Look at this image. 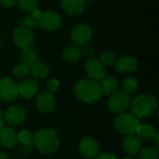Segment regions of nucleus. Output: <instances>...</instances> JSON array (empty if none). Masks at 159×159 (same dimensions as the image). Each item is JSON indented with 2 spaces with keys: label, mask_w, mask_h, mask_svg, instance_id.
I'll use <instances>...</instances> for the list:
<instances>
[{
  "label": "nucleus",
  "mask_w": 159,
  "mask_h": 159,
  "mask_svg": "<svg viewBox=\"0 0 159 159\" xmlns=\"http://www.w3.org/2000/svg\"><path fill=\"white\" fill-rule=\"evenodd\" d=\"M82 51L77 47H68L62 52V59L69 63L76 62L80 60Z\"/></svg>",
  "instance_id": "21"
},
{
  "label": "nucleus",
  "mask_w": 159,
  "mask_h": 159,
  "mask_svg": "<svg viewBox=\"0 0 159 159\" xmlns=\"http://www.w3.org/2000/svg\"><path fill=\"white\" fill-rule=\"evenodd\" d=\"M40 14H41V11H39L38 8H37V9H35L34 11H33V15H32V16H33L34 19L38 20V18L40 17Z\"/></svg>",
  "instance_id": "37"
},
{
  "label": "nucleus",
  "mask_w": 159,
  "mask_h": 159,
  "mask_svg": "<svg viewBox=\"0 0 159 159\" xmlns=\"http://www.w3.org/2000/svg\"><path fill=\"white\" fill-rule=\"evenodd\" d=\"M29 71L34 77L39 78V79H45L49 75L48 67L45 63L39 61H35L34 62L30 64Z\"/></svg>",
  "instance_id": "20"
},
{
  "label": "nucleus",
  "mask_w": 159,
  "mask_h": 159,
  "mask_svg": "<svg viewBox=\"0 0 159 159\" xmlns=\"http://www.w3.org/2000/svg\"><path fill=\"white\" fill-rule=\"evenodd\" d=\"M30 71H29V66L24 64V63H20L17 64L13 70H12V74L15 77L17 78H24L29 75Z\"/></svg>",
  "instance_id": "27"
},
{
  "label": "nucleus",
  "mask_w": 159,
  "mask_h": 159,
  "mask_svg": "<svg viewBox=\"0 0 159 159\" xmlns=\"http://www.w3.org/2000/svg\"><path fill=\"white\" fill-rule=\"evenodd\" d=\"M75 97L86 103H92L100 100L102 96L100 81L95 79H82L75 84Z\"/></svg>",
  "instance_id": "2"
},
{
  "label": "nucleus",
  "mask_w": 159,
  "mask_h": 159,
  "mask_svg": "<svg viewBox=\"0 0 159 159\" xmlns=\"http://www.w3.org/2000/svg\"><path fill=\"white\" fill-rule=\"evenodd\" d=\"M115 64H116V69L117 70V72L124 74V75L132 74L138 68L137 59L129 55L119 58L118 60H116Z\"/></svg>",
  "instance_id": "13"
},
{
  "label": "nucleus",
  "mask_w": 159,
  "mask_h": 159,
  "mask_svg": "<svg viewBox=\"0 0 159 159\" xmlns=\"http://www.w3.org/2000/svg\"><path fill=\"white\" fill-rule=\"evenodd\" d=\"M92 36L91 28L85 23L77 24L71 33V38L75 45L78 47H84L88 45Z\"/></svg>",
  "instance_id": "8"
},
{
  "label": "nucleus",
  "mask_w": 159,
  "mask_h": 159,
  "mask_svg": "<svg viewBox=\"0 0 159 159\" xmlns=\"http://www.w3.org/2000/svg\"><path fill=\"white\" fill-rule=\"evenodd\" d=\"M85 71L91 79L95 80H101L105 75L104 65L96 59L89 60L85 63Z\"/></svg>",
  "instance_id": "14"
},
{
  "label": "nucleus",
  "mask_w": 159,
  "mask_h": 159,
  "mask_svg": "<svg viewBox=\"0 0 159 159\" xmlns=\"http://www.w3.org/2000/svg\"><path fill=\"white\" fill-rule=\"evenodd\" d=\"M140 125V119L133 114L121 113L114 121L115 129L122 135H129L136 133Z\"/></svg>",
  "instance_id": "4"
},
{
  "label": "nucleus",
  "mask_w": 159,
  "mask_h": 159,
  "mask_svg": "<svg viewBox=\"0 0 159 159\" xmlns=\"http://www.w3.org/2000/svg\"><path fill=\"white\" fill-rule=\"evenodd\" d=\"M95 159H117L116 157L111 153H103L101 155H98Z\"/></svg>",
  "instance_id": "34"
},
{
  "label": "nucleus",
  "mask_w": 159,
  "mask_h": 159,
  "mask_svg": "<svg viewBox=\"0 0 159 159\" xmlns=\"http://www.w3.org/2000/svg\"><path fill=\"white\" fill-rule=\"evenodd\" d=\"M78 148L81 155L86 158H93L97 157L100 152V145L98 142L89 136H86L80 140Z\"/></svg>",
  "instance_id": "11"
},
{
  "label": "nucleus",
  "mask_w": 159,
  "mask_h": 159,
  "mask_svg": "<svg viewBox=\"0 0 159 159\" xmlns=\"http://www.w3.org/2000/svg\"><path fill=\"white\" fill-rule=\"evenodd\" d=\"M82 53L87 56V57H92L94 55V48L90 46V45H86L84 46V48H83V51Z\"/></svg>",
  "instance_id": "32"
},
{
  "label": "nucleus",
  "mask_w": 159,
  "mask_h": 159,
  "mask_svg": "<svg viewBox=\"0 0 159 159\" xmlns=\"http://www.w3.org/2000/svg\"><path fill=\"white\" fill-rule=\"evenodd\" d=\"M130 104L129 95L124 91L112 94L107 102V107L114 114H121L125 112Z\"/></svg>",
  "instance_id": "6"
},
{
  "label": "nucleus",
  "mask_w": 159,
  "mask_h": 159,
  "mask_svg": "<svg viewBox=\"0 0 159 159\" xmlns=\"http://www.w3.org/2000/svg\"><path fill=\"white\" fill-rule=\"evenodd\" d=\"M138 89V82L135 78L129 77L126 78L123 82V91L128 95L133 94L136 92Z\"/></svg>",
  "instance_id": "25"
},
{
  "label": "nucleus",
  "mask_w": 159,
  "mask_h": 159,
  "mask_svg": "<svg viewBox=\"0 0 159 159\" xmlns=\"http://www.w3.org/2000/svg\"><path fill=\"white\" fill-rule=\"evenodd\" d=\"M0 3L5 7H12L17 4V0H0Z\"/></svg>",
  "instance_id": "33"
},
{
  "label": "nucleus",
  "mask_w": 159,
  "mask_h": 159,
  "mask_svg": "<svg viewBox=\"0 0 159 159\" xmlns=\"http://www.w3.org/2000/svg\"><path fill=\"white\" fill-rule=\"evenodd\" d=\"M142 145L143 141L136 133L127 135L123 141V150L128 155H136L140 152Z\"/></svg>",
  "instance_id": "16"
},
{
  "label": "nucleus",
  "mask_w": 159,
  "mask_h": 159,
  "mask_svg": "<svg viewBox=\"0 0 159 159\" xmlns=\"http://www.w3.org/2000/svg\"><path fill=\"white\" fill-rule=\"evenodd\" d=\"M19 95H20L24 99H31L33 98L39 89L38 83L34 79H27L21 82L19 86Z\"/></svg>",
  "instance_id": "18"
},
{
  "label": "nucleus",
  "mask_w": 159,
  "mask_h": 159,
  "mask_svg": "<svg viewBox=\"0 0 159 159\" xmlns=\"http://www.w3.org/2000/svg\"><path fill=\"white\" fill-rule=\"evenodd\" d=\"M138 159H159L158 151L155 147H146L141 151Z\"/></svg>",
  "instance_id": "26"
},
{
  "label": "nucleus",
  "mask_w": 159,
  "mask_h": 159,
  "mask_svg": "<svg viewBox=\"0 0 159 159\" xmlns=\"http://www.w3.org/2000/svg\"><path fill=\"white\" fill-rule=\"evenodd\" d=\"M35 148L44 155H50L56 152L60 145V138L57 131L51 128H44L34 134L33 139Z\"/></svg>",
  "instance_id": "1"
},
{
  "label": "nucleus",
  "mask_w": 159,
  "mask_h": 159,
  "mask_svg": "<svg viewBox=\"0 0 159 159\" xmlns=\"http://www.w3.org/2000/svg\"><path fill=\"white\" fill-rule=\"evenodd\" d=\"M17 132L11 127H3L0 129V144L5 148H13L17 143Z\"/></svg>",
  "instance_id": "15"
},
{
  "label": "nucleus",
  "mask_w": 159,
  "mask_h": 159,
  "mask_svg": "<svg viewBox=\"0 0 159 159\" xmlns=\"http://www.w3.org/2000/svg\"><path fill=\"white\" fill-rule=\"evenodd\" d=\"M46 87H47L48 91L53 93V92H55V91L58 90V89H59V87H60V82H59L57 79L53 78V79H50L49 81H48Z\"/></svg>",
  "instance_id": "31"
},
{
  "label": "nucleus",
  "mask_w": 159,
  "mask_h": 159,
  "mask_svg": "<svg viewBox=\"0 0 159 159\" xmlns=\"http://www.w3.org/2000/svg\"><path fill=\"white\" fill-rule=\"evenodd\" d=\"M123 159H134L132 157H124Z\"/></svg>",
  "instance_id": "39"
},
{
  "label": "nucleus",
  "mask_w": 159,
  "mask_h": 159,
  "mask_svg": "<svg viewBox=\"0 0 159 159\" xmlns=\"http://www.w3.org/2000/svg\"><path fill=\"white\" fill-rule=\"evenodd\" d=\"M156 129L152 125L149 124H140L138 127V129L136 131V134L139 136V138L142 141H152Z\"/></svg>",
  "instance_id": "22"
},
{
  "label": "nucleus",
  "mask_w": 159,
  "mask_h": 159,
  "mask_svg": "<svg viewBox=\"0 0 159 159\" xmlns=\"http://www.w3.org/2000/svg\"><path fill=\"white\" fill-rule=\"evenodd\" d=\"M5 120H4V111L0 110V129L4 127Z\"/></svg>",
  "instance_id": "36"
},
{
  "label": "nucleus",
  "mask_w": 159,
  "mask_h": 159,
  "mask_svg": "<svg viewBox=\"0 0 159 159\" xmlns=\"http://www.w3.org/2000/svg\"><path fill=\"white\" fill-rule=\"evenodd\" d=\"M0 159H9V157H8V156L6 153L0 151Z\"/></svg>",
  "instance_id": "38"
},
{
  "label": "nucleus",
  "mask_w": 159,
  "mask_h": 159,
  "mask_svg": "<svg viewBox=\"0 0 159 159\" xmlns=\"http://www.w3.org/2000/svg\"><path fill=\"white\" fill-rule=\"evenodd\" d=\"M20 23H21V27H24V28L29 29V30L34 29V28L37 26V24H38L37 20L34 19V18L33 16H31V15H28V16L23 17V18L21 19Z\"/></svg>",
  "instance_id": "30"
},
{
  "label": "nucleus",
  "mask_w": 159,
  "mask_h": 159,
  "mask_svg": "<svg viewBox=\"0 0 159 159\" xmlns=\"http://www.w3.org/2000/svg\"><path fill=\"white\" fill-rule=\"evenodd\" d=\"M19 96L18 85L8 77L0 79V101L10 102L17 99Z\"/></svg>",
  "instance_id": "7"
},
{
  "label": "nucleus",
  "mask_w": 159,
  "mask_h": 159,
  "mask_svg": "<svg viewBox=\"0 0 159 159\" xmlns=\"http://www.w3.org/2000/svg\"><path fill=\"white\" fill-rule=\"evenodd\" d=\"M61 5L65 13L72 16H76L84 11L86 1L85 0H61Z\"/></svg>",
  "instance_id": "17"
},
{
  "label": "nucleus",
  "mask_w": 159,
  "mask_h": 159,
  "mask_svg": "<svg viewBox=\"0 0 159 159\" xmlns=\"http://www.w3.org/2000/svg\"><path fill=\"white\" fill-rule=\"evenodd\" d=\"M26 118V112L23 107L20 105H13L8 107L4 112V120L10 126H19L24 122Z\"/></svg>",
  "instance_id": "10"
},
{
  "label": "nucleus",
  "mask_w": 159,
  "mask_h": 159,
  "mask_svg": "<svg viewBox=\"0 0 159 159\" xmlns=\"http://www.w3.org/2000/svg\"><path fill=\"white\" fill-rule=\"evenodd\" d=\"M130 109L132 114L140 118L150 116L157 108V99L152 94H141L130 102Z\"/></svg>",
  "instance_id": "3"
},
{
  "label": "nucleus",
  "mask_w": 159,
  "mask_h": 159,
  "mask_svg": "<svg viewBox=\"0 0 159 159\" xmlns=\"http://www.w3.org/2000/svg\"><path fill=\"white\" fill-rule=\"evenodd\" d=\"M152 141H154V143H155V146H156L155 148L158 149L159 148V132L158 131H156V133H155V135H154V137H153Z\"/></svg>",
  "instance_id": "35"
},
{
  "label": "nucleus",
  "mask_w": 159,
  "mask_h": 159,
  "mask_svg": "<svg viewBox=\"0 0 159 159\" xmlns=\"http://www.w3.org/2000/svg\"><path fill=\"white\" fill-rule=\"evenodd\" d=\"M102 95H112L116 92L118 89V82L111 75H105L100 80Z\"/></svg>",
  "instance_id": "19"
},
{
  "label": "nucleus",
  "mask_w": 159,
  "mask_h": 159,
  "mask_svg": "<svg viewBox=\"0 0 159 159\" xmlns=\"http://www.w3.org/2000/svg\"><path fill=\"white\" fill-rule=\"evenodd\" d=\"M13 41L20 48H32L34 44V35L33 32L24 27L17 28L13 33Z\"/></svg>",
  "instance_id": "9"
},
{
  "label": "nucleus",
  "mask_w": 159,
  "mask_h": 159,
  "mask_svg": "<svg viewBox=\"0 0 159 159\" xmlns=\"http://www.w3.org/2000/svg\"><path fill=\"white\" fill-rule=\"evenodd\" d=\"M101 62L102 63V65H106V66H112L116 63V57L115 55V53H113L112 51H104L102 55H101V59H100Z\"/></svg>",
  "instance_id": "29"
},
{
  "label": "nucleus",
  "mask_w": 159,
  "mask_h": 159,
  "mask_svg": "<svg viewBox=\"0 0 159 159\" xmlns=\"http://www.w3.org/2000/svg\"><path fill=\"white\" fill-rule=\"evenodd\" d=\"M19 7L26 12H33L38 8L37 0H17Z\"/></svg>",
  "instance_id": "24"
},
{
  "label": "nucleus",
  "mask_w": 159,
  "mask_h": 159,
  "mask_svg": "<svg viewBox=\"0 0 159 159\" xmlns=\"http://www.w3.org/2000/svg\"><path fill=\"white\" fill-rule=\"evenodd\" d=\"M37 22L42 30L47 32H52L58 30L61 26L62 18L58 12L53 10H48L41 12Z\"/></svg>",
  "instance_id": "5"
},
{
  "label": "nucleus",
  "mask_w": 159,
  "mask_h": 159,
  "mask_svg": "<svg viewBox=\"0 0 159 159\" xmlns=\"http://www.w3.org/2000/svg\"><path fill=\"white\" fill-rule=\"evenodd\" d=\"M17 138H18V142H20V143L24 145H29L33 143L34 134L32 131L25 129V130H21L20 132H19L17 134Z\"/></svg>",
  "instance_id": "28"
},
{
  "label": "nucleus",
  "mask_w": 159,
  "mask_h": 159,
  "mask_svg": "<svg viewBox=\"0 0 159 159\" xmlns=\"http://www.w3.org/2000/svg\"><path fill=\"white\" fill-rule=\"evenodd\" d=\"M20 61L21 63H24L26 65H30L33 62H34L37 60V54L35 52V50L32 48H27V49H23L21 54H20Z\"/></svg>",
  "instance_id": "23"
},
{
  "label": "nucleus",
  "mask_w": 159,
  "mask_h": 159,
  "mask_svg": "<svg viewBox=\"0 0 159 159\" xmlns=\"http://www.w3.org/2000/svg\"><path fill=\"white\" fill-rule=\"evenodd\" d=\"M36 106L39 112L43 114L51 113L56 106V101L53 94L48 90L42 91L36 99Z\"/></svg>",
  "instance_id": "12"
}]
</instances>
